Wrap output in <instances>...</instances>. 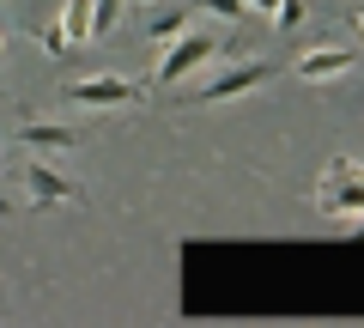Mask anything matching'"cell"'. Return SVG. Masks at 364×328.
<instances>
[{"instance_id":"16","label":"cell","mask_w":364,"mask_h":328,"mask_svg":"<svg viewBox=\"0 0 364 328\" xmlns=\"http://www.w3.org/2000/svg\"><path fill=\"white\" fill-rule=\"evenodd\" d=\"M358 31H364V6H358Z\"/></svg>"},{"instance_id":"3","label":"cell","mask_w":364,"mask_h":328,"mask_svg":"<svg viewBox=\"0 0 364 328\" xmlns=\"http://www.w3.org/2000/svg\"><path fill=\"white\" fill-rule=\"evenodd\" d=\"M134 97H140V85L122 79V73H91V79H73L67 85V104H79V110H122Z\"/></svg>"},{"instance_id":"1","label":"cell","mask_w":364,"mask_h":328,"mask_svg":"<svg viewBox=\"0 0 364 328\" xmlns=\"http://www.w3.org/2000/svg\"><path fill=\"white\" fill-rule=\"evenodd\" d=\"M316 207H322L328 219H364V171L352 158H334V164H328L322 189H316Z\"/></svg>"},{"instance_id":"4","label":"cell","mask_w":364,"mask_h":328,"mask_svg":"<svg viewBox=\"0 0 364 328\" xmlns=\"http://www.w3.org/2000/svg\"><path fill=\"white\" fill-rule=\"evenodd\" d=\"M273 79V61H243V67H225L219 79H207L200 85V104H225V97H243V92H255V85H267Z\"/></svg>"},{"instance_id":"15","label":"cell","mask_w":364,"mask_h":328,"mask_svg":"<svg viewBox=\"0 0 364 328\" xmlns=\"http://www.w3.org/2000/svg\"><path fill=\"white\" fill-rule=\"evenodd\" d=\"M0 55H6V31H0Z\"/></svg>"},{"instance_id":"14","label":"cell","mask_w":364,"mask_h":328,"mask_svg":"<svg viewBox=\"0 0 364 328\" xmlns=\"http://www.w3.org/2000/svg\"><path fill=\"white\" fill-rule=\"evenodd\" d=\"M249 6H255V13H279V0H249Z\"/></svg>"},{"instance_id":"17","label":"cell","mask_w":364,"mask_h":328,"mask_svg":"<svg viewBox=\"0 0 364 328\" xmlns=\"http://www.w3.org/2000/svg\"><path fill=\"white\" fill-rule=\"evenodd\" d=\"M152 6H158V0H152Z\"/></svg>"},{"instance_id":"10","label":"cell","mask_w":364,"mask_h":328,"mask_svg":"<svg viewBox=\"0 0 364 328\" xmlns=\"http://www.w3.org/2000/svg\"><path fill=\"white\" fill-rule=\"evenodd\" d=\"M122 6H128V0H91V37H109L116 18H122Z\"/></svg>"},{"instance_id":"12","label":"cell","mask_w":364,"mask_h":328,"mask_svg":"<svg viewBox=\"0 0 364 328\" xmlns=\"http://www.w3.org/2000/svg\"><path fill=\"white\" fill-rule=\"evenodd\" d=\"M200 6H207L213 18H243L249 13V0H200Z\"/></svg>"},{"instance_id":"5","label":"cell","mask_w":364,"mask_h":328,"mask_svg":"<svg viewBox=\"0 0 364 328\" xmlns=\"http://www.w3.org/2000/svg\"><path fill=\"white\" fill-rule=\"evenodd\" d=\"M25 195L37 201V207H55V201H73L79 183H73V176H61L55 164H43V158H31V164H25Z\"/></svg>"},{"instance_id":"13","label":"cell","mask_w":364,"mask_h":328,"mask_svg":"<svg viewBox=\"0 0 364 328\" xmlns=\"http://www.w3.org/2000/svg\"><path fill=\"white\" fill-rule=\"evenodd\" d=\"M273 18H279V31H298L304 25V0H279V13H273Z\"/></svg>"},{"instance_id":"7","label":"cell","mask_w":364,"mask_h":328,"mask_svg":"<svg viewBox=\"0 0 364 328\" xmlns=\"http://www.w3.org/2000/svg\"><path fill=\"white\" fill-rule=\"evenodd\" d=\"M73 140H79V134L67 128V122H25V128H18V146H31L37 158H49V152H67Z\"/></svg>"},{"instance_id":"11","label":"cell","mask_w":364,"mask_h":328,"mask_svg":"<svg viewBox=\"0 0 364 328\" xmlns=\"http://www.w3.org/2000/svg\"><path fill=\"white\" fill-rule=\"evenodd\" d=\"M37 43H43V55H55V61H61V55H73V37L61 31V18H55V25H43Z\"/></svg>"},{"instance_id":"9","label":"cell","mask_w":364,"mask_h":328,"mask_svg":"<svg viewBox=\"0 0 364 328\" xmlns=\"http://www.w3.org/2000/svg\"><path fill=\"white\" fill-rule=\"evenodd\" d=\"M182 31H188V6H164V13L152 18V43H176Z\"/></svg>"},{"instance_id":"6","label":"cell","mask_w":364,"mask_h":328,"mask_svg":"<svg viewBox=\"0 0 364 328\" xmlns=\"http://www.w3.org/2000/svg\"><path fill=\"white\" fill-rule=\"evenodd\" d=\"M352 61H358L352 49H310V55L298 61V79H304V85H328V79L352 73Z\"/></svg>"},{"instance_id":"2","label":"cell","mask_w":364,"mask_h":328,"mask_svg":"<svg viewBox=\"0 0 364 328\" xmlns=\"http://www.w3.org/2000/svg\"><path fill=\"white\" fill-rule=\"evenodd\" d=\"M213 55H219V43H213L207 31H195V25H188V31H182V37L170 43L164 55H158V73H152V79H158V85H176V79H188L195 67H207Z\"/></svg>"},{"instance_id":"8","label":"cell","mask_w":364,"mask_h":328,"mask_svg":"<svg viewBox=\"0 0 364 328\" xmlns=\"http://www.w3.org/2000/svg\"><path fill=\"white\" fill-rule=\"evenodd\" d=\"M61 31L73 37V49L91 43V0H61Z\"/></svg>"}]
</instances>
